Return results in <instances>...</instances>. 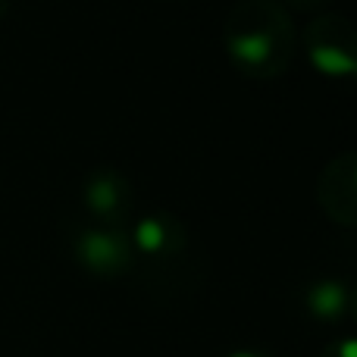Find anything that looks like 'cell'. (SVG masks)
Instances as JSON below:
<instances>
[{"instance_id": "cell-1", "label": "cell", "mask_w": 357, "mask_h": 357, "mask_svg": "<svg viewBox=\"0 0 357 357\" xmlns=\"http://www.w3.org/2000/svg\"><path fill=\"white\" fill-rule=\"evenodd\" d=\"M310 63H314V69L323 75L348 79V75H354L357 56L348 54L345 47H335V44H314V47H310Z\"/></svg>"}, {"instance_id": "cell-2", "label": "cell", "mask_w": 357, "mask_h": 357, "mask_svg": "<svg viewBox=\"0 0 357 357\" xmlns=\"http://www.w3.org/2000/svg\"><path fill=\"white\" fill-rule=\"evenodd\" d=\"M79 254H82V260H85L88 266L104 270V266H113L119 257H123V245H119L113 235L91 232V235H85V238H82Z\"/></svg>"}, {"instance_id": "cell-3", "label": "cell", "mask_w": 357, "mask_h": 357, "mask_svg": "<svg viewBox=\"0 0 357 357\" xmlns=\"http://www.w3.org/2000/svg\"><path fill=\"white\" fill-rule=\"evenodd\" d=\"M307 307H310V314L323 317V320L339 317L342 310H345V289H342L339 282H320L307 295Z\"/></svg>"}, {"instance_id": "cell-4", "label": "cell", "mask_w": 357, "mask_h": 357, "mask_svg": "<svg viewBox=\"0 0 357 357\" xmlns=\"http://www.w3.org/2000/svg\"><path fill=\"white\" fill-rule=\"evenodd\" d=\"M270 38L254 31V35H238V38H229V54L235 56L238 63H248V66H257L270 56Z\"/></svg>"}, {"instance_id": "cell-5", "label": "cell", "mask_w": 357, "mask_h": 357, "mask_svg": "<svg viewBox=\"0 0 357 357\" xmlns=\"http://www.w3.org/2000/svg\"><path fill=\"white\" fill-rule=\"evenodd\" d=\"M135 241L144 254H157L163 245H167V229H163L160 220L154 216H144L142 222L135 226Z\"/></svg>"}, {"instance_id": "cell-6", "label": "cell", "mask_w": 357, "mask_h": 357, "mask_svg": "<svg viewBox=\"0 0 357 357\" xmlns=\"http://www.w3.org/2000/svg\"><path fill=\"white\" fill-rule=\"evenodd\" d=\"M88 204H91L98 213H107V210L116 207V185L110 178H98V182L88 188Z\"/></svg>"}, {"instance_id": "cell-7", "label": "cell", "mask_w": 357, "mask_h": 357, "mask_svg": "<svg viewBox=\"0 0 357 357\" xmlns=\"http://www.w3.org/2000/svg\"><path fill=\"white\" fill-rule=\"evenodd\" d=\"M339 357H357V339H345L339 345Z\"/></svg>"}, {"instance_id": "cell-8", "label": "cell", "mask_w": 357, "mask_h": 357, "mask_svg": "<svg viewBox=\"0 0 357 357\" xmlns=\"http://www.w3.org/2000/svg\"><path fill=\"white\" fill-rule=\"evenodd\" d=\"M232 357H257V354H248V351H241V354H232Z\"/></svg>"}, {"instance_id": "cell-9", "label": "cell", "mask_w": 357, "mask_h": 357, "mask_svg": "<svg viewBox=\"0 0 357 357\" xmlns=\"http://www.w3.org/2000/svg\"><path fill=\"white\" fill-rule=\"evenodd\" d=\"M354 79H357V66H354Z\"/></svg>"}, {"instance_id": "cell-10", "label": "cell", "mask_w": 357, "mask_h": 357, "mask_svg": "<svg viewBox=\"0 0 357 357\" xmlns=\"http://www.w3.org/2000/svg\"><path fill=\"white\" fill-rule=\"evenodd\" d=\"M354 182H357V169H354Z\"/></svg>"}]
</instances>
